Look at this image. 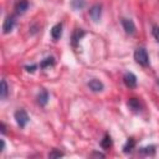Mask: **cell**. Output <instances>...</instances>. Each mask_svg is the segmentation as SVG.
Wrapping results in <instances>:
<instances>
[{
    "instance_id": "3",
    "label": "cell",
    "mask_w": 159,
    "mask_h": 159,
    "mask_svg": "<svg viewBox=\"0 0 159 159\" xmlns=\"http://www.w3.org/2000/svg\"><path fill=\"white\" fill-rule=\"evenodd\" d=\"M15 22H16V20H15V16H14V15L7 16V17L4 20V24H2V31H4V34H9V32L14 29Z\"/></svg>"
},
{
    "instance_id": "14",
    "label": "cell",
    "mask_w": 159,
    "mask_h": 159,
    "mask_svg": "<svg viewBox=\"0 0 159 159\" xmlns=\"http://www.w3.org/2000/svg\"><path fill=\"white\" fill-rule=\"evenodd\" d=\"M7 93H9V87H7V83L5 80L1 81V89H0V97L1 99H5L7 97Z\"/></svg>"
},
{
    "instance_id": "1",
    "label": "cell",
    "mask_w": 159,
    "mask_h": 159,
    "mask_svg": "<svg viewBox=\"0 0 159 159\" xmlns=\"http://www.w3.org/2000/svg\"><path fill=\"white\" fill-rule=\"evenodd\" d=\"M134 60H135V62H138L142 66H148L149 65V56H148L147 50L143 47L137 48L134 51Z\"/></svg>"
},
{
    "instance_id": "21",
    "label": "cell",
    "mask_w": 159,
    "mask_h": 159,
    "mask_svg": "<svg viewBox=\"0 0 159 159\" xmlns=\"http://www.w3.org/2000/svg\"><path fill=\"white\" fill-rule=\"evenodd\" d=\"M25 68H26V71H27V72H34V71H35V68H36V65H32V66H26Z\"/></svg>"
},
{
    "instance_id": "12",
    "label": "cell",
    "mask_w": 159,
    "mask_h": 159,
    "mask_svg": "<svg viewBox=\"0 0 159 159\" xmlns=\"http://www.w3.org/2000/svg\"><path fill=\"white\" fill-rule=\"evenodd\" d=\"M83 35H84V31H83L82 29H76V31H75L73 35H72V45H73L75 47L77 46L78 41L82 39Z\"/></svg>"
},
{
    "instance_id": "15",
    "label": "cell",
    "mask_w": 159,
    "mask_h": 159,
    "mask_svg": "<svg viewBox=\"0 0 159 159\" xmlns=\"http://www.w3.org/2000/svg\"><path fill=\"white\" fill-rule=\"evenodd\" d=\"M101 145H102V148L106 149V150L112 147V139H111L109 134H106V135H104V138H103L102 142H101Z\"/></svg>"
},
{
    "instance_id": "13",
    "label": "cell",
    "mask_w": 159,
    "mask_h": 159,
    "mask_svg": "<svg viewBox=\"0 0 159 159\" xmlns=\"http://www.w3.org/2000/svg\"><path fill=\"white\" fill-rule=\"evenodd\" d=\"M134 147H135V140H134V138H128L127 142H125V144L123 145V152H124V153H130Z\"/></svg>"
},
{
    "instance_id": "16",
    "label": "cell",
    "mask_w": 159,
    "mask_h": 159,
    "mask_svg": "<svg viewBox=\"0 0 159 159\" xmlns=\"http://www.w3.org/2000/svg\"><path fill=\"white\" fill-rule=\"evenodd\" d=\"M86 4V0H71V6L75 9V10H81L83 9Z\"/></svg>"
},
{
    "instance_id": "20",
    "label": "cell",
    "mask_w": 159,
    "mask_h": 159,
    "mask_svg": "<svg viewBox=\"0 0 159 159\" xmlns=\"http://www.w3.org/2000/svg\"><path fill=\"white\" fill-rule=\"evenodd\" d=\"M48 157H50V158H60V157H63V153H61V152L53 149V150L48 154Z\"/></svg>"
},
{
    "instance_id": "11",
    "label": "cell",
    "mask_w": 159,
    "mask_h": 159,
    "mask_svg": "<svg viewBox=\"0 0 159 159\" xmlns=\"http://www.w3.org/2000/svg\"><path fill=\"white\" fill-rule=\"evenodd\" d=\"M128 107L133 111V112H140V109H142V106H140V102L137 99V98H130L129 101H128Z\"/></svg>"
},
{
    "instance_id": "18",
    "label": "cell",
    "mask_w": 159,
    "mask_h": 159,
    "mask_svg": "<svg viewBox=\"0 0 159 159\" xmlns=\"http://www.w3.org/2000/svg\"><path fill=\"white\" fill-rule=\"evenodd\" d=\"M53 63H55L53 57H47V58H45V60H43V61L40 63V67H41V68H46V67L53 66Z\"/></svg>"
},
{
    "instance_id": "24",
    "label": "cell",
    "mask_w": 159,
    "mask_h": 159,
    "mask_svg": "<svg viewBox=\"0 0 159 159\" xmlns=\"http://www.w3.org/2000/svg\"><path fill=\"white\" fill-rule=\"evenodd\" d=\"M158 84H159V81H158Z\"/></svg>"
},
{
    "instance_id": "5",
    "label": "cell",
    "mask_w": 159,
    "mask_h": 159,
    "mask_svg": "<svg viewBox=\"0 0 159 159\" xmlns=\"http://www.w3.org/2000/svg\"><path fill=\"white\" fill-rule=\"evenodd\" d=\"M101 15H102V6H101V5L96 4V5H93V6L89 9V16H91V19H92L94 22H98V21H99Z\"/></svg>"
},
{
    "instance_id": "6",
    "label": "cell",
    "mask_w": 159,
    "mask_h": 159,
    "mask_svg": "<svg viewBox=\"0 0 159 159\" xmlns=\"http://www.w3.org/2000/svg\"><path fill=\"white\" fill-rule=\"evenodd\" d=\"M122 26L124 31L129 35H133L135 32V25L130 19H122Z\"/></svg>"
},
{
    "instance_id": "22",
    "label": "cell",
    "mask_w": 159,
    "mask_h": 159,
    "mask_svg": "<svg viewBox=\"0 0 159 159\" xmlns=\"http://www.w3.org/2000/svg\"><path fill=\"white\" fill-rule=\"evenodd\" d=\"M0 128H1V133H2V134H5V133H6V127H5V124H4V123H1V124H0Z\"/></svg>"
},
{
    "instance_id": "2",
    "label": "cell",
    "mask_w": 159,
    "mask_h": 159,
    "mask_svg": "<svg viewBox=\"0 0 159 159\" xmlns=\"http://www.w3.org/2000/svg\"><path fill=\"white\" fill-rule=\"evenodd\" d=\"M14 116H15V119H16V123L19 124V127H20V128H25V125H26L27 122H29V116H27V113H26L24 109H17Z\"/></svg>"
},
{
    "instance_id": "19",
    "label": "cell",
    "mask_w": 159,
    "mask_h": 159,
    "mask_svg": "<svg viewBox=\"0 0 159 159\" xmlns=\"http://www.w3.org/2000/svg\"><path fill=\"white\" fill-rule=\"evenodd\" d=\"M152 34H153L154 39H155V40L159 42V26L154 25V26H153V29H152Z\"/></svg>"
},
{
    "instance_id": "17",
    "label": "cell",
    "mask_w": 159,
    "mask_h": 159,
    "mask_svg": "<svg viewBox=\"0 0 159 159\" xmlns=\"http://www.w3.org/2000/svg\"><path fill=\"white\" fill-rule=\"evenodd\" d=\"M140 153L145 154V155H154L155 153V147L154 145H148V147H143L140 149Z\"/></svg>"
},
{
    "instance_id": "7",
    "label": "cell",
    "mask_w": 159,
    "mask_h": 159,
    "mask_svg": "<svg viewBox=\"0 0 159 159\" xmlns=\"http://www.w3.org/2000/svg\"><path fill=\"white\" fill-rule=\"evenodd\" d=\"M88 87H89L93 92H101V91H103V88H104L103 83H102L99 80H97V78H92V80L88 82Z\"/></svg>"
},
{
    "instance_id": "9",
    "label": "cell",
    "mask_w": 159,
    "mask_h": 159,
    "mask_svg": "<svg viewBox=\"0 0 159 159\" xmlns=\"http://www.w3.org/2000/svg\"><path fill=\"white\" fill-rule=\"evenodd\" d=\"M62 35V24H56L52 29H51V36L55 41H57Z\"/></svg>"
},
{
    "instance_id": "23",
    "label": "cell",
    "mask_w": 159,
    "mask_h": 159,
    "mask_svg": "<svg viewBox=\"0 0 159 159\" xmlns=\"http://www.w3.org/2000/svg\"><path fill=\"white\" fill-rule=\"evenodd\" d=\"M4 149H5V142H4V139H1V149H0V150L2 152Z\"/></svg>"
},
{
    "instance_id": "10",
    "label": "cell",
    "mask_w": 159,
    "mask_h": 159,
    "mask_svg": "<svg viewBox=\"0 0 159 159\" xmlns=\"http://www.w3.org/2000/svg\"><path fill=\"white\" fill-rule=\"evenodd\" d=\"M48 102V92L46 89H42L39 94H37V103L40 106H46V103Z\"/></svg>"
},
{
    "instance_id": "4",
    "label": "cell",
    "mask_w": 159,
    "mask_h": 159,
    "mask_svg": "<svg viewBox=\"0 0 159 159\" xmlns=\"http://www.w3.org/2000/svg\"><path fill=\"white\" fill-rule=\"evenodd\" d=\"M123 82L124 84L128 87V88H134L137 86V77L134 73L132 72H127L124 76H123Z\"/></svg>"
},
{
    "instance_id": "8",
    "label": "cell",
    "mask_w": 159,
    "mask_h": 159,
    "mask_svg": "<svg viewBox=\"0 0 159 159\" xmlns=\"http://www.w3.org/2000/svg\"><path fill=\"white\" fill-rule=\"evenodd\" d=\"M29 7V2L27 0H17V2L15 4V11L16 14H24Z\"/></svg>"
}]
</instances>
